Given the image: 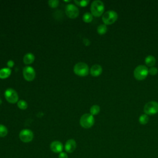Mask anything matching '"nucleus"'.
Masks as SVG:
<instances>
[{
    "instance_id": "nucleus-22",
    "label": "nucleus",
    "mask_w": 158,
    "mask_h": 158,
    "mask_svg": "<svg viewBox=\"0 0 158 158\" xmlns=\"http://www.w3.org/2000/svg\"><path fill=\"white\" fill-rule=\"evenodd\" d=\"M17 106L20 109H23L25 110L28 107V104L27 102L24 101V100H20L17 102Z\"/></svg>"
},
{
    "instance_id": "nucleus-3",
    "label": "nucleus",
    "mask_w": 158,
    "mask_h": 158,
    "mask_svg": "<svg viewBox=\"0 0 158 158\" xmlns=\"http://www.w3.org/2000/svg\"><path fill=\"white\" fill-rule=\"evenodd\" d=\"M74 73L80 77H85L88 75L89 73V67L85 62H78L73 67Z\"/></svg>"
},
{
    "instance_id": "nucleus-24",
    "label": "nucleus",
    "mask_w": 158,
    "mask_h": 158,
    "mask_svg": "<svg viewBox=\"0 0 158 158\" xmlns=\"http://www.w3.org/2000/svg\"><path fill=\"white\" fill-rule=\"evenodd\" d=\"M59 1L57 0H49L48 1V4L51 7L55 8L58 6L59 5Z\"/></svg>"
},
{
    "instance_id": "nucleus-5",
    "label": "nucleus",
    "mask_w": 158,
    "mask_h": 158,
    "mask_svg": "<svg viewBox=\"0 0 158 158\" xmlns=\"http://www.w3.org/2000/svg\"><path fill=\"white\" fill-rule=\"evenodd\" d=\"M118 18V14L114 10H108L106 12L102 17V20L105 25H111L114 23Z\"/></svg>"
},
{
    "instance_id": "nucleus-1",
    "label": "nucleus",
    "mask_w": 158,
    "mask_h": 158,
    "mask_svg": "<svg viewBox=\"0 0 158 158\" xmlns=\"http://www.w3.org/2000/svg\"><path fill=\"white\" fill-rule=\"evenodd\" d=\"M91 14L94 17H99L102 15L104 10V3L99 0L94 1L91 5Z\"/></svg>"
},
{
    "instance_id": "nucleus-11",
    "label": "nucleus",
    "mask_w": 158,
    "mask_h": 158,
    "mask_svg": "<svg viewBox=\"0 0 158 158\" xmlns=\"http://www.w3.org/2000/svg\"><path fill=\"white\" fill-rule=\"evenodd\" d=\"M77 148V143L73 139H68L64 146V149L65 151L68 153L73 152Z\"/></svg>"
},
{
    "instance_id": "nucleus-21",
    "label": "nucleus",
    "mask_w": 158,
    "mask_h": 158,
    "mask_svg": "<svg viewBox=\"0 0 158 158\" xmlns=\"http://www.w3.org/2000/svg\"><path fill=\"white\" fill-rule=\"evenodd\" d=\"M8 133L7 128L6 126L0 124V137H4Z\"/></svg>"
},
{
    "instance_id": "nucleus-7",
    "label": "nucleus",
    "mask_w": 158,
    "mask_h": 158,
    "mask_svg": "<svg viewBox=\"0 0 158 158\" xmlns=\"http://www.w3.org/2000/svg\"><path fill=\"white\" fill-rule=\"evenodd\" d=\"M4 96L6 99L11 104H15L19 99V96L15 90L12 88H7L4 93Z\"/></svg>"
},
{
    "instance_id": "nucleus-14",
    "label": "nucleus",
    "mask_w": 158,
    "mask_h": 158,
    "mask_svg": "<svg viewBox=\"0 0 158 158\" xmlns=\"http://www.w3.org/2000/svg\"><path fill=\"white\" fill-rule=\"evenodd\" d=\"M11 69L9 67H5L0 69V78L5 79L11 74Z\"/></svg>"
},
{
    "instance_id": "nucleus-26",
    "label": "nucleus",
    "mask_w": 158,
    "mask_h": 158,
    "mask_svg": "<svg viewBox=\"0 0 158 158\" xmlns=\"http://www.w3.org/2000/svg\"><path fill=\"white\" fill-rule=\"evenodd\" d=\"M59 158H68V155L66 152H62L59 154Z\"/></svg>"
},
{
    "instance_id": "nucleus-10",
    "label": "nucleus",
    "mask_w": 158,
    "mask_h": 158,
    "mask_svg": "<svg viewBox=\"0 0 158 158\" xmlns=\"http://www.w3.org/2000/svg\"><path fill=\"white\" fill-rule=\"evenodd\" d=\"M23 75L25 80L31 81L35 79L36 73L32 67L26 66L23 69Z\"/></svg>"
},
{
    "instance_id": "nucleus-8",
    "label": "nucleus",
    "mask_w": 158,
    "mask_h": 158,
    "mask_svg": "<svg viewBox=\"0 0 158 158\" xmlns=\"http://www.w3.org/2000/svg\"><path fill=\"white\" fill-rule=\"evenodd\" d=\"M65 14L70 19H75L79 15L78 8L73 4H67L65 6Z\"/></svg>"
},
{
    "instance_id": "nucleus-25",
    "label": "nucleus",
    "mask_w": 158,
    "mask_h": 158,
    "mask_svg": "<svg viewBox=\"0 0 158 158\" xmlns=\"http://www.w3.org/2000/svg\"><path fill=\"white\" fill-rule=\"evenodd\" d=\"M157 72H158V70L155 67H150V69H149V73L151 75H156L157 73Z\"/></svg>"
},
{
    "instance_id": "nucleus-18",
    "label": "nucleus",
    "mask_w": 158,
    "mask_h": 158,
    "mask_svg": "<svg viewBox=\"0 0 158 158\" xmlns=\"http://www.w3.org/2000/svg\"><path fill=\"white\" fill-rule=\"evenodd\" d=\"M83 20L85 22L89 23L93 20V15L89 12H85L83 15Z\"/></svg>"
},
{
    "instance_id": "nucleus-16",
    "label": "nucleus",
    "mask_w": 158,
    "mask_h": 158,
    "mask_svg": "<svg viewBox=\"0 0 158 158\" xmlns=\"http://www.w3.org/2000/svg\"><path fill=\"white\" fill-rule=\"evenodd\" d=\"M156 58L153 56H151V55L148 56L145 58V64L148 67H154V65L156 64Z\"/></svg>"
},
{
    "instance_id": "nucleus-28",
    "label": "nucleus",
    "mask_w": 158,
    "mask_h": 158,
    "mask_svg": "<svg viewBox=\"0 0 158 158\" xmlns=\"http://www.w3.org/2000/svg\"><path fill=\"white\" fill-rule=\"evenodd\" d=\"M83 43H84L85 45L88 46V45H89V44H90V41H89V40H88V39H86V38H84V39H83Z\"/></svg>"
},
{
    "instance_id": "nucleus-17",
    "label": "nucleus",
    "mask_w": 158,
    "mask_h": 158,
    "mask_svg": "<svg viewBox=\"0 0 158 158\" xmlns=\"http://www.w3.org/2000/svg\"><path fill=\"white\" fill-rule=\"evenodd\" d=\"M107 31V28L106 25L105 24H101L98 27L97 31L99 35H104L105 34Z\"/></svg>"
},
{
    "instance_id": "nucleus-23",
    "label": "nucleus",
    "mask_w": 158,
    "mask_h": 158,
    "mask_svg": "<svg viewBox=\"0 0 158 158\" xmlns=\"http://www.w3.org/2000/svg\"><path fill=\"white\" fill-rule=\"evenodd\" d=\"M74 2L78 4L81 7H85L88 5V4L89 2V1L88 0H83V1H76L75 0Z\"/></svg>"
},
{
    "instance_id": "nucleus-9",
    "label": "nucleus",
    "mask_w": 158,
    "mask_h": 158,
    "mask_svg": "<svg viewBox=\"0 0 158 158\" xmlns=\"http://www.w3.org/2000/svg\"><path fill=\"white\" fill-rule=\"evenodd\" d=\"M33 133L29 129H23L19 133V138L23 143H29L33 139Z\"/></svg>"
},
{
    "instance_id": "nucleus-15",
    "label": "nucleus",
    "mask_w": 158,
    "mask_h": 158,
    "mask_svg": "<svg viewBox=\"0 0 158 158\" xmlns=\"http://www.w3.org/2000/svg\"><path fill=\"white\" fill-rule=\"evenodd\" d=\"M23 60V62L25 64H26V65L31 64V63L33 62V61L35 60V56L32 53L28 52V53H27L24 56Z\"/></svg>"
},
{
    "instance_id": "nucleus-29",
    "label": "nucleus",
    "mask_w": 158,
    "mask_h": 158,
    "mask_svg": "<svg viewBox=\"0 0 158 158\" xmlns=\"http://www.w3.org/2000/svg\"><path fill=\"white\" fill-rule=\"evenodd\" d=\"M1 102H2V101H1V98H0V104H1Z\"/></svg>"
},
{
    "instance_id": "nucleus-6",
    "label": "nucleus",
    "mask_w": 158,
    "mask_h": 158,
    "mask_svg": "<svg viewBox=\"0 0 158 158\" xmlns=\"http://www.w3.org/2000/svg\"><path fill=\"white\" fill-rule=\"evenodd\" d=\"M143 109L146 115H154L158 112V102L149 101L144 105Z\"/></svg>"
},
{
    "instance_id": "nucleus-2",
    "label": "nucleus",
    "mask_w": 158,
    "mask_h": 158,
    "mask_svg": "<svg viewBox=\"0 0 158 158\" xmlns=\"http://www.w3.org/2000/svg\"><path fill=\"white\" fill-rule=\"evenodd\" d=\"M149 73V70L148 67L143 65H139L137 66L133 72V75L135 78L138 80H143L145 79Z\"/></svg>"
},
{
    "instance_id": "nucleus-19",
    "label": "nucleus",
    "mask_w": 158,
    "mask_h": 158,
    "mask_svg": "<svg viewBox=\"0 0 158 158\" xmlns=\"http://www.w3.org/2000/svg\"><path fill=\"white\" fill-rule=\"evenodd\" d=\"M100 112V107L98 105H93L90 108V114L92 115H97Z\"/></svg>"
},
{
    "instance_id": "nucleus-20",
    "label": "nucleus",
    "mask_w": 158,
    "mask_h": 158,
    "mask_svg": "<svg viewBox=\"0 0 158 158\" xmlns=\"http://www.w3.org/2000/svg\"><path fill=\"white\" fill-rule=\"evenodd\" d=\"M149 121V117L146 114H143L139 117V122L141 125H146Z\"/></svg>"
},
{
    "instance_id": "nucleus-13",
    "label": "nucleus",
    "mask_w": 158,
    "mask_h": 158,
    "mask_svg": "<svg viewBox=\"0 0 158 158\" xmlns=\"http://www.w3.org/2000/svg\"><path fill=\"white\" fill-rule=\"evenodd\" d=\"M102 72V67L99 64H94L90 69V73L93 77H98L100 75Z\"/></svg>"
},
{
    "instance_id": "nucleus-12",
    "label": "nucleus",
    "mask_w": 158,
    "mask_h": 158,
    "mask_svg": "<svg viewBox=\"0 0 158 158\" xmlns=\"http://www.w3.org/2000/svg\"><path fill=\"white\" fill-rule=\"evenodd\" d=\"M64 146L59 141H54L50 144L51 150L55 153H60L62 152Z\"/></svg>"
},
{
    "instance_id": "nucleus-4",
    "label": "nucleus",
    "mask_w": 158,
    "mask_h": 158,
    "mask_svg": "<svg viewBox=\"0 0 158 158\" xmlns=\"http://www.w3.org/2000/svg\"><path fill=\"white\" fill-rule=\"evenodd\" d=\"M94 123V118L91 114H84L80 118V124L84 128H89Z\"/></svg>"
},
{
    "instance_id": "nucleus-27",
    "label": "nucleus",
    "mask_w": 158,
    "mask_h": 158,
    "mask_svg": "<svg viewBox=\"0 0 158 158\" xmlns=\"http://www.w3.org/2000/svg\"><path fill=\"white\" fill-rule=\"evenodd\" d=\"M7 66H8V67H9V68L12 67L14 66V61H13V60H9L7 62Z\"/></svg>"
}]
</instances>
